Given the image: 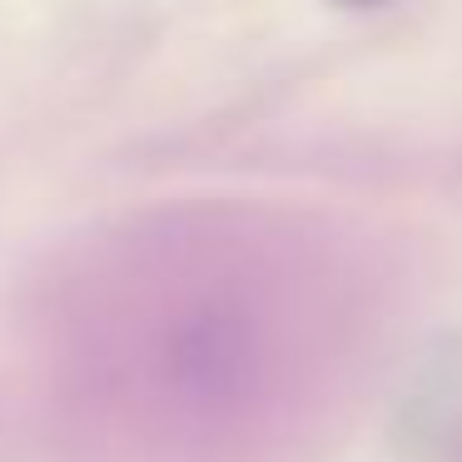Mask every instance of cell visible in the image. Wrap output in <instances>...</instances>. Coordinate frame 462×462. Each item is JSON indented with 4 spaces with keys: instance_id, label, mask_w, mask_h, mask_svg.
I'll return each mask as SVG.
<instances>
[{
    "instance_id": "6da1fadb",
    "label": "cell",
    "mask_w": 462,
    "mask_h": 462,
    "mask_svg": "<svg viewBox=\"0 0 462 462\" xmlns=\"http://www.w3.org/2000/svg\"><path fill=\"white\" fill-rule=\"evenodd\" d=\"M338 5H348V11H378V5H388V0H338Z\"/></svg>"
}]
</instances>
